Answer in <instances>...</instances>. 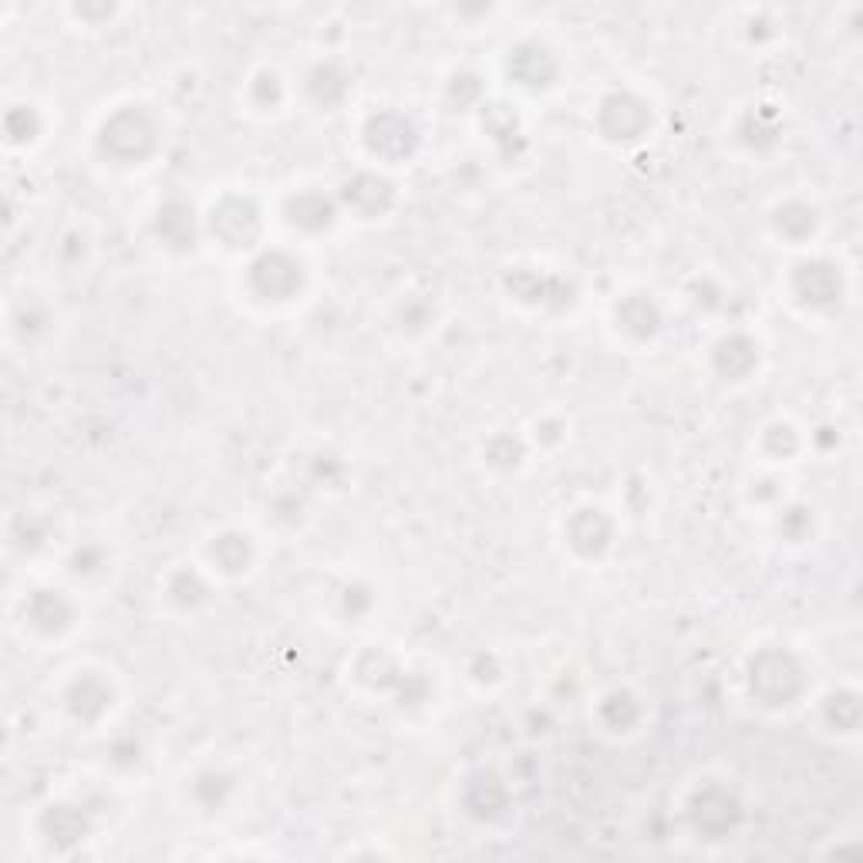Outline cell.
Wrapping results in <instances>:
<instances>
[{"label": "cell", "mask_w": 863, "mask_h": 863, "mask_svg": "<svg viewBox=\"0 0 863 863\" xmlns=\"http://www.w3.org/2000/svg\"><path fill=\"white\" fill-rule=\"evenodd\" d=\"M796 291L813 307L833 304V301H840V274L830 264H806V267H800Z\"/></svg>", "instance_id": "cell-1"}]
</instances>
